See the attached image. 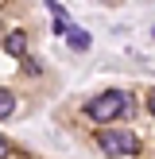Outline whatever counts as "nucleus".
Instances as JSON below:
<instances>
[{
    "label": "nucleus",
    "instance_id": "obj_1",
    "mask_svg": "<svg viewBox=\"0 0 155 159\" xmlns=\"http://www.w3.org/2000/svg\"><path fill=\"white\" fill-rule=\"evenodd\" d=\"M128 113H132V97L124 89H108V93H101V97H93L85 105V116L97 120V124H113V120H120Z\"/></svg>",
    "mask_w": 155,
    "mask_h": 159
},
{
    "label": "nucleus",
    "instance_id": "obj_2",
    "mask_svg": "<svg viewBox=\"0 0 155 159\" xmlns=\"http://www.w3.org/2000/svg\"><path fill=\"white\" fill-rule=\"evenodd\" d=\"M97 148L108 159H120V155H140V136L136 132H124V128H101L97 132Z\"/></svg>",
    "mask_w": 155,
    "mask_h": 159
},
{
    "label": "nucleus",
    "instance_id": "obj_3",
    "mask_svg": "<svg viewBox=\"0 0 155 159\" xmlns=\"http://www.w3.org/2000/svg\"><path fill=\"white\" fill-rule=\"evenodd\" d=\"M66 43L74 47L78 54H85V51L93 47V39H89V31H85V27H66Z\"/></svg>",
    "mask_w": 155,
    "mask_h": 159
},
{
    "label": "nucleus",
    "instance_id": "obj_4",
    "mask_svg": "<svg viewBox=\"0 0 155 159\" xmlns=\"http://www.w3.org/2000/svg\"><path fill=\"white\" fill-rule=\"evenodd\" d=\"M4 51L16 54V58H20V54H27V35H23V31H12V35L4 39Z\"/></svg>",
    "mask_w": 155,
    "mask_h": 159
},
{
    "label": "nucleus",
    "instance_id": "obj_5",
    "mask_svg": "<svg viewBox=\"0 0 155 159\" xmlns=\"http://www.w3.org/2000/svg\"><path fill=\"white\" fill-rule=\"evenodd\" d=\"M16 105H20L16 93H12V89H0V120H8V116L16 113Z\"/></svg>",
    "mask_w": 155,
    "mask_h": 159
},
{
    "label": "nucleus",
    "instance_id": "obj_6",
    "mask_svg": "<svg viewBox=\"0 0 155 159\" xmlns=\"http://www.w3.org/2000/svg\"><path fill=\"white\" fill-rule=\"evenodd\" d=\"M20 66H23V74H27V78H39V74H43L39 58H27V54H20Z\"/></svg>",
    "mask_w": 155,
    "mask_h": 159
},
{
    "label": "nucleus",
    "instance_id": "obj_7",
    "mask_svg": "<svg viewBox=\"0 0 155 159\" xmlns=\"http://www.w3.org/2000/svg\"><path fill=\"white\" fill-rule=\"evenodd\" d=\"M46 8H51V12H54V20H66V16H70V12H66V8H62V4H58V0H51V4H46Z\"/></svg>",
    "mask_w": 155,
    "mask_h": 159
},
{
    "label": "nucleus",
    "instance_id": "obj_8",
    "mask_svg": "<svg viewBox=\"0 0 155 159\" xmlns=\"http://www.w3.org/2000/svg\"><path fill=\"white\" fill-rule=\"evenodd\" d=\"M8 155H12V140L0 136V159H8Z\"/></svg>",
    "mask_w": 155,
    "mask_h": 159
},
{
    "label": "nucleus",
    "instance_id": "obj_9",
    "mask_svg": "<svg viewBox=\"0 0 155 159\" xmlns=\"http://www.w3.org/2000/svg\"><path fill=\"white\" fill-rule=\"evenodd\" d=\"M147 113H151V120H155V93L147 97Z\"/></svg>",
    "mask_w": 155,
    "mask_h": 159
}]
</instances>
